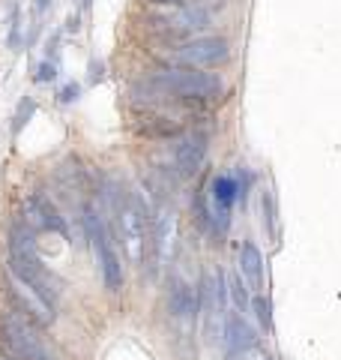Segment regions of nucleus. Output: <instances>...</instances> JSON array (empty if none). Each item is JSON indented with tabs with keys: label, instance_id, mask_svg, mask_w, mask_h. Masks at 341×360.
<instances>
[{
	"label": "nucleus",
	"instance_id": "1",
	"mask_svg": "<svg viewBox=\"0 0 341 360\" xmlns=\"http://www.w3.org/2000/svg\"><path fill=\"white\" fill-rule=\"evenodd\" d=\"M99 189H105L108 210L114 217V240L123 246L129 264L144 270L153 262V229H150V205L141 193H129L117 180H102Z\"/></svg>",
	"mask_w": 341,
	"mask_h": 360
},
{
	"label": "nucleus",
	"instance_id": "2",
	"mask_svg": "<svg viewBox=\"0 0 341 360\" xmlns=\"http://www.w3.org/2000/svg\"><path fill=\"white\" fill-rule=\"evenodd\" d=\"M6 274L21 279L25 285H30L36 295L48 300L51 307H60L63 283H60V276L45 264V258L39 255L36 231L21 217H15L6 229Z\"/></svg>",
	"mask_w": 341,
	"mask_h": 360
},
{
	"label": "nucleus",
	"instance_id": "3",
	"mask_svg": "<svg viewBox=\"0 0 341 360\" xmlns=\"http://www.w3.org/2000/svg\"><path fill=\"white\" fill-rule=\"evenodd\" d=\"M144 82L156 87L159 94L174 99L180 105H195L203 108L210 103H219L227 94V82L213 70H183V66H159L147 72Z\"/></svg>",
	"mask_w": 341,
	"mask_h": 360
},
{
	"label": "nucleus",
	"instance_id": "4",
	"mask_svg": "<svg viewBox=\"0 0 341 360\" xmlns=\"http://www.w3.org/2000/svg\"><path fill=\"white\" fill-rule=\"evenodd\" d=\"M141 18L159 42H177L203 37L213 27L215 13L210 4H141Z\"/></svg>",
	"mask_w": 341,
	"mask_h": 360
},
{
	"label": "nucleus",
	"instance_id": "5",
	"mask_svg": "<svg viewBox=\"0 0 341 360\" xmlns=\"http://www.w3.org/2000/svg\"><path fill=\"white\" fill-rule=\"evenodd\" d=\"M81 229H84L90 252L96 258L102 285H105L108 295H120L123 285H126V270H123V258L117 252V240H114L111 229L105 225V217H102V210L93 201L81 205Z\"/></svg>",
	"mask_w": 341,
	"mask_h": 360
},
{
	"label": "nucleus",
	"instance_id": "6",
	"mask_svg": "<svg viewBox=\"0 0 341 360\" xmlns=\"http://www.w3.org/2000/svg\"><path fill=\"white\" fill-rule=\"evenodd\" d=\"M159 66H183V70H219L231 60V39L219 33H203L195 39L159 42L153 49Z\"/></svg>",
	"mask_w": 341,
	"mask_h": 360
},
{
	"label": "nucleus",
	"instance_id": "7",
	"mask_svg": "<svg viewBox=\"0 0 341 360\" xmlns=\"http://www.w3.org/2000/svg\"><path fill=\"white\" fill-rule=\"evenodd\" d=\"M0 354L6 360H60L39 324L9 307L0 309Z\"/></svg>",
	"mask_w": 341,
	"mask_h": 360
},
{
	"label": "nucleus",
	"instance_id": "8",
	"mask_svg": "<svg viewBox=\"0 0 341 360\" xmlns=\"http://www.w3.org/2000/svg\"><path fill=\"white\" fill-rule=\"evenodd\" d=\"M198 300H201V333L207 345H219L222 342V330L227 321V276L222 267L203 270L198 279Z\"/></svg>",
	"mask_w": 341,
	"mask_h": 360
},
{
	"label": "nucleus",
	"instance_id": "9",
	"mask_svg": "<svg viewBox=\"0 0 341 360\" xmlns=\"http://www.w3.org/2000/svg\"><path fill=\"white\" fill-rule=\"evenodd\" d=\"M165 312L170 328L177 330V336H192L201 321V300H198V285L189 283L186 276L170 274L168 288H165Z\"/></svg>",
	"mask_w": 341,
	"mask_h": 360
},
{
	"label": "nucleus",
	"instance_id": "10",
	"mask_svg": "<svg viewBox=\"0 0 341 360\" xmlns=\"http://www.w3.org/2000/svg\"><path fill=\"white\" fill-rule=\"evenodd\" d=\"M207 160H210V132L201 127H192L170 144V172L183 180L198 177L207 168Z\"/></svg>",
	"mask_w": 341,
	"mask_h": 360
},
{
	"label": "nucleus",
	"instance_id": "11",
	"mask_svg": "<svg viewBox=\"0 0 341 360\" xmlns=\"http://www.w3.org/2000/svg\"><path fill=\"white\" fill-rule=\"evenodd\" d=\"M18 217L25 219L36 234H57L60 240L72 238V234H69V219L60 213L57 201L48 193H42V189H33V193L25 195Z\"/></svg>",
	"mask_w": 341,
	"mask_h": 360
},
{
	"label": "nucleus",
	"instance_id": "12",
	"mask_svg": "<svg viewBox=\"0 0 341 360\" xmlns=\"http://www.w3.org/2000/svg\"><path fill=\"white\" fill-rule=\"evenodd\" d=\"M4 297H6V307L18 312V315H25L27 321L33 324H39L42 330H48L54 328V321H57V307H51L48 300H45L42 295H36L30 285H25L21 279L15 276H4Z\"/></svg>",
	"mask_w": 341,
	"mask_h": 360
},
{
	"label": "nucleus",
	"instance_id": "13",
	"mask_svg": "<svg viewBox=\"0 0 341 360\" xmlns=\"http://www.w3.org/2000/svg\"><path fill=\"white\" fill-rule=\"evenodd\" d=\"M260 342L258 328L240 312H227L225 330H222V357L225 360H240L248 348H255Z\"/></svg>",
	"mask_w": 341,
	"mask_h": 360
},
{
	"label": "nucleus",
	"instance_id": "14",
	"mask_svg": "<svg viewBox=\"0 0 341 360\" xmlns=\"http://www.w3.org/2000/svg\"><path fill=\"white\" fill-rule=\"evenodd\" d=\"M236 274L246 279V285L255 295H264L267 285V258L260 252V246L255 240H243L240 252H236Z\"/></svg>",
	"mask_w": 341,
	"mask_h": 360
},
{
	"label": "nucleus",
	"instance_id": "15",
	"mask_svg": "<svg viewBox=\"0 0 341 360\" xmlns=\"http://www.w3.org/2000/svg\"><path fill=\"white\" fill-rule=\"evenodd\" d=\"M227 297H231V303H234V312H240V315H246V312H252V300H255V291L246 285V279L236 274L227 276Z\"/></svg>",
	"mask_w": 341,
	"mask_h": 360
},
{
	"label": "nucleus",
	"instance_id": "16",
	"mask_svg": "<svg viewBox=\"0 0 341 360\" xmlns=\"http://www.w3.org/2000/svg\"><path fill=\"white\" fill-rule=\"evenodd\" d=\"M36 108H39L36 96H30V94H27V96H21V99H18V105H15V111H13V117H9V135H13V141L27 129V123L33 120V115H36Z\"/></svg>",
	"mask_w": 341,
	"mask_h": 360
},
{
	"label": "nucleus",
	"instance_id": "17",
	"mask_svg": "<svg viewBox=\"0 0 341 360\" xmlns=\"http://www.w3.org/2000/svg\"><path fill=\"white\" fill-rule=\"evenodd\" d=\"M260 222L269 240H279V207H276V195L272 189H260Z\"/></svg>",
	"mask_w": 341,
	"mask_h": 360
},
{
	"label": "nucleus",
	"instance_id": "18",
	"mask_svg": "<svg viewBox=\"0 0 341 360\" xmlns=\"http://www.w3.org/2000/svg\"><path fill=\"white\" fill-rule=\"evenodd\" d=\"M25 39H27V33H25V13H21L18 4H13V6H9L6 49H9V51H21V49H25Z\"/></svg>",
	"mask_w": 341,
	"mask_h": 360
},
{
	"label": "nucleus",
	"instance_id": "19",
	"mask_svg": "<svg viewBox=\"0 0 341 360\" xmlns=\"http://www.w3.org/2000/svg\"><path fill=\"white\" fill-rule=\"evenodd\" d=\"M252 315H255V324H258V330L260 333H272V300H269V295H255V300H252Z\"/></svg>",
	"mask_w": 341,
	"mask_h": 360
},
{
	"label": "nucleus",
	"instance_id": "20",
	"mask_svg": "<svg viewBox=\"0 0 341 360\" xmlns=\"http://www.w3.org/2000/svg\"><path fill=\"white\" fill-rule=\"evenodd\" d=\"M57 75H60V63L42 58V60L36 63V72H33V82H36V84H54Z\"/></svg>",
	"mask_w": 341,
	"mask_h": 360
},
{
	"label": "nucleus",
	"instance_id": "21",
	"mask_svg": "<svg viewBox=\"0 0 341 360\" xmlns=\"http://www.w3.org/2000/svg\"><path fill=\"white\" fill-rule=\"evenodd\" d=\"M81 94H84V87L78 82H66V84L57 87L54 96H57V103H60V105H75L78 99H81Z\"/></svg>",
	"mask_w": 341,
	"mask_h": 360
},
{
	"label": "nucleus",
	"instance_id": "22",
	"mask_svg": "<svg viewBox=\"0 0 341 360\" xmlns=\"http://www.w3.org/2000/svg\"><path fill=\"white\" fill-rule=\"evenodd\" d=\"M60 42H63V30H54L48 39H45V60L60 63Z\"/></svg>",
	"mask_w": 341,
	"mask_h": 360
},
{
	"label": "nucleus",
	"instance_id": "23",
	"mask_svg": "<svg viewBox=\"0 0 341 360\" xmlns=\"http://www.w3.org/2000/svg\"><path fill=\"white\" fill-rule=\"evenodd\" d=\"M87 82L90 84H99L102 82V78H105V63H102V60H90V66H87Z\"/></svg>",
	"mask_w": 341,
	"mask_h": 360
},
{
	"label": "nucleus",
	"instance_id": "24",
	"mask_svg": "<svg viewBox=\"0 0 341 360\" xmlns=\"http://www.w3.org/2000/svg\"><path fill=\"white\" fill-rule=\"evenodd\" d=\"M240 360H272V354L267 352V348H264V345H260V342H258L255 348H248V352H246V354H243Z\"/></svg>",
	"mask_w": 341,
	"mask_h": 360
},
{
	"label": "nucleus",
	"instance_id": "25",
	"mask_svg": "<svg viewBox=\"0 0 341 360\" xmlns=\"http://www.w3.org/2000/svg\"><path fill=\"white\" fill-rule=\"evenodd\" d=\"M51 4H54V0H33V18L42 21V18H45V13L51 9Z\"/></svg>",
	"mask_w": 341,
	"mask_h": 360
},
{
	"label": "nucleus",
	"instance_id": "26",
	"mask_svg": "<svg viewBox=\"0 0 341 360\" xmlns=\"http://www.w3.org/2000/svg\"><path fill=\"white\" fill-rule=\"evenodd\" d=\"M78 30H81V13H72L69 18H66L63 33H78Z\"/></svg>",
	"mask_w": 341,
	"mask_h": 360
},
{
	"label": "nucleus",
	"instance_id": "27",
	"mask_svg": "<svg viewBox=\"0 0 341 360\" xmlns=\"http://www.w3.org/2000/svg\"><path fill=\"white\" fill-rule=\"evenodd\" d=\"M141 4H203V0H141Z\"/></svg>",
	"mask_w": 341,
	"mask_h": 360
},
{
	"label": "nucleus",
	"instance_id": "28",
	"mask_svg": "<svg viewBox=\"0 0 341 360\" xmlns=\"http://www.w3.org/2000/svg\"><path fill=\"white\" fill-rule=\"evenodd\" d=\"M78 4H81V13H87V9H90V4H93V0H78Z\"/></svg>",
	"mask_w": 341,
	"mask_h": 360
},
{
	"label": "nucleus",
	"instance_id": "29",
	"mask_svg": "<svg viewBox=\"0 0 341 360\" xmlns=\"http://www.w3.org/2000/svg\"><path fill=\"white\" fill-rule=\"evenodd\" d=\"M0 360H6V357H4V354H0Z\"/></svg>",
	"mask_w": 341,
	"mask_h": 360
}]
</instances>
